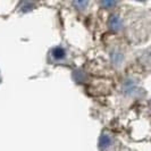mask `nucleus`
I'll return each mask as SVG.
<instances>
[{
    "mask_svg": "<svg viewBox=\"0 0 151 151\" xmlns=\"http://www.w3.org/2000/svg\"><path fill=\"white\" fill-rule=\"evenodd\" d=\"M64 56H65L64 49H61V48H57V49H55V50H53V57H56V58H63Z\"/></svg>",
    "mask_w": 151,
    "mask_h": 151,
    "instance_id": "obj_1",
    "label": "nucleus"
}]
</instances>
